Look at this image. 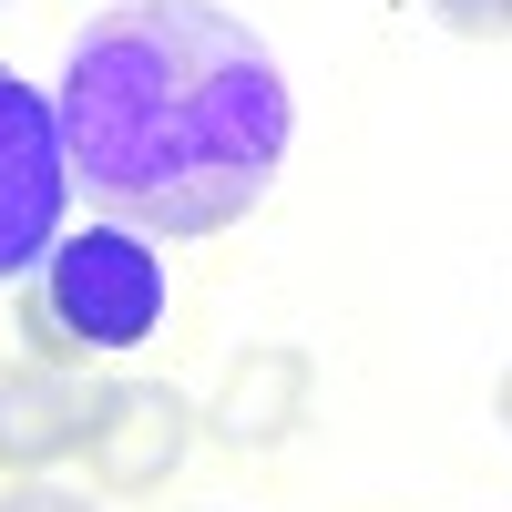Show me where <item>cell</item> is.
<instances>
[{
	"label": "cell",
	"instance_id": "cell-1",
	"mask_svg": "<svg viewBox=\"0 0 512 512\" xmlns=\"http://www.w3.org/2000/svg\"><path fill=\"white\" fill-rule=\"evenodd\" d=\"M72 185L134 236H216L256 216L287 164V72L216 0H123L62 62Z\"/></svg>",
	"mask_w": 512,
	"mask_h": 512
},
{
	"label": "cell",
	"instance_id": "cell-2",
	"mask_svg": "<svg viewBox=\"0 0 512 512\" xmlns=\"http://www.w3.org/2000/svg\"><path fill=\"white\" fill-rule=\"evenodd\" d=\"M164 328V256L134 226H82L52 236V256L21 277V338L41 369H82V359H123Z\"/></svg>",
	"mask_w": 512,
	"mask_h": 512
},
{
	"label": "cell",
	"instance_id": "cell-3",
	"mask_svg": "<svg viewBox=\"0 0 512 512\" xmlns=\"http://www.w3.org/2000/svg\"><path fill=\"white\" fill-rule=\"evenodd\" d=\"M72 205V154L52 93H31L21 72H0V277H31L62 236Z\"/></svg>",
	"mask_w": 512,
	"mask_h": 512
},
{
	"label": "cell",
	"instance_id": "cell-4",
	"mask_svg": "<svg viewBox=\"0 0 512 512\" xmlns=\"http://www.w3.org/2000/svg\"><path fill=\"white\" fill-rule=\"evenodd\" d=\"M195 451V400L164 379H103L82 390V472L103 492H164Z\"/></svg>",
	"mask_w": 512,
	"mask_h": 512
},
{
	"label": "cell",
	"instance_id": "cell-5",
	"mask_svg": "<svg viewBox=\"0 0 512 512\" xmlns=\"http://www.w3.org/2000/svg\"><path fill=\"white\" fill-rule=\"evenodd\" d=\"M308 390H318L308 349H246V359L216 379V400L195 410V431H216L226 451H277L297 420H308Z\"/></svg>",
	"mask_w": 512,
	"mask_h": 512
},
{
	"label": "cell",
	"instance_id": "cell-6",
	"mask_svg": "<svg viewBox=\"0 0 512 512\" xmlns=\"http://www.w3.org/2000/svg\"><path fill=\"white\" fill-rule=\"evenodd\" d=\"M62 451H82V390L72 369L41 359H0V472H52Z\"/></svg>",
	"mask_w": 512,
	"mask_h": 512
},
{
	"label": "cell",
	"instance_id": "cell-7",
	"mask_svg": "<svg viewBox=\"0 0 512 512\" xmlns=\"http://www.w3.org/2000/svg\"><path fill=\"white\" fill-rule=\"evenodd\" d=\"M441 11V31H461V41H512V0H431Z\"/></svg>",
	"mask_w": 512,
	"mask_h": 512
},
{
	"label": "cell",
	"instance_id": "cell-8",
	"mask_svg": "<svg viewBox=\"0 0 512 512\" xmlns=\"http://www.w3.org/2000/svg\"><path fill=\"white\" fill-rule=\"evenodd\" d=\"M0 512H103V502H82L72 482H41V472H21L11 492H0Z\"/></svg>",
	"mask_w": 512,
	"mask_h": 512
},
{
	"label": "cell",
	"instance_id": "cell-9",
	"mask_svg": "<svg viewBox=\"0 0 512 512\" xmlns=\"http://www.w3.org/2000/svg\"><path fill=\"white\" fill-rule=\"evenodd\" d=\"M492 420H502V431H512V369H502V390H492Z\"/></svg>",
	"mask_w": 512,
	"mask_h": 512
}]
</instances>
